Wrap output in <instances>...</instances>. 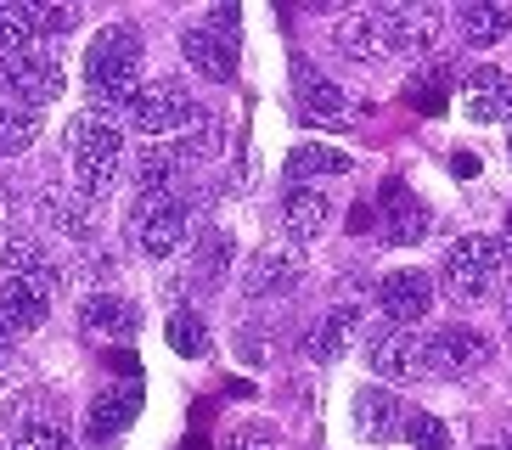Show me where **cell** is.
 Segmentation results:
<instances>
[{"label": "cell", "instance_id": "cell-1", "mask_svg": "<svg viewBox=\"0 0 512 450\" xmlns=\"http://www.w3.org/2000/svg\"><path fill=\"white\" fill-rule=\"evenodd\" d=\"M136 79H141V29L130 23H107L91 34V51H85V90L102 113L136 102Z\"/></svg>", "mask_w": 512, "mask_h": 450}, {"label": "cell", "instance_id": "cell-2", "mask_svg": "<svg viewBox=\"0 0 512 450\" xmlns=\"http://www.w3.org/2000/svg\"><path fill=\"white\" fill-rule=\"evenodd\" d=\"M68 152H74V180H79V197H107L113 180H119L124 164V130L107 113H79L68 124Z\"/></svg>", "mask_w": 512, "mask_h": 450}, {"label": "cell", "instance_id": "cell-3", "mask_svg": "<svg viewBox=\"0 0 512 450\" xmlns=\"http://www.w3.org/2000/svg\"><path fill=\"white\" fill-rule=\"evenodd\" d=\"M507 265H512V237H456L445 248V293L473 304L496 287V276Z\"/></svg>", "mask_w": 512, "mask_h": 450}, {"label": "cell", "instance_id": "cell-4", "mask_svg": "<svg viewBox=\"0 0 512 450\" xmlns=\"http://www.w3.org/2000/svg\"><path fill=\"white\" fill-rule=\"evenodd\" d=\"M130 237H136L141 254L169 259L186 242V203L175 192H141L130 203Z\"/></svg>", "mask_w": 512, "mask_h": 450}, {"label": "cell", "instance_id": "cell-5", "mask_svg": "<svg viewBox=\"0 0 512 450\" xmlns=\"http://www.w3.org/2000/svg\"><path fill=\"white\" fill-rule=\"evenodd\" d=\"M366 366H372L383 383H411V377L428 372V338L411 327H389L366 338Z\"/></svg>", "mask_w": 512, "mask_h": 450}, {"label": "cell", "instance_id": "cell-6", "mask_svg": "<svg viewBox=\"0 0 512 450\" xmlns=\"http://www.w3.org/2000/svg\"><path fill=\"white\" fill-rule=\"evenodd\" d=\"M299 282H304V248H293V242H265V248H254V259L242 270V293L248 299H282Z\"/></svg>", "mask_w": 512, "mask_h": 450}, {"label": "cell", "instance_id": "cell-7", "mask_svg": "<svg viewBox=\"0 0 512 450\" xmlns=\"http://www.w3.org/2000/svg\"><path fill=\"white\" fill-rule=\"evenodd\" d=\"M0 74H6V90H12L23 107H40L46 113L51 96H62V57L57 51H23V57H0Z\"/></svg>", "mask_w": 512, "mask_h": 450}, {"label": "cell", "instance_id": "cell-8", "mask_svg": "<svg viewBox=\"0 0 512 450\" xmlns=\"http://www.w3.org/2000/svg\"><path fill=\"white\" fill-rule=\"evenodd\" d=\"M428 225H434V214H428V203L411 192L406 180H383V192H377V237L400 248V242H422Z\"/></svg>", "mask_w": 512, "mask_h": 450}, {"label": "cell", "instance_id": "cell-9", "mask_svg": "<svg viewBox=\"0 0 512 450\" xmlns=\"http://www.w3.org/2000/svg\"><path fill=\"white\" fill-rule=\"evenodd\" d=\"M439 29H445V12H439V6H383V12H377L383 51H406V57H422V51H434Z\"/></svg>", "mask_w": 512, "mask_h": 450}, {"label": "cell", "instance_id": "cell-10", "mask_svg": "<svg viewBox=\"0 0 512 450\" xmlns=\"http://www.w3.org/2000/svg\"><path fill=\"white\" fill-rule=\"evenodd\" d=\"M136 135H175L186 119H192V96H186L175 79H158V85H141L136 102L124 107Z\"/></svg>", "mask_w": 512, "mask_h": 450}, {"label": "cell", "instance_id": "cell-11", "mask_svg": "<svg viewBox=\"0 0 512 450\" xmlns=\"http://www.w3.org/2000/svg\"><path fill=\"white\" fill-rule=\"evenodd\" d=\"M490 366V338L473 327H439L428 332V372L434 377H473Z\"/></svg>", "mask_w": 512, "mask_h": 450}, {"label": "cell", "instance_id": "cell-12", "mask_svg": "<svg viewBox=\"0 0 512 450\" xmlns=\"http://www.w3.org/2000/svg\"><path fill=\"white\" fill-rule=\"evenodd\" d=\"M136 417H141V383H113V389H102L91 400V411H85V439H91V445H107V439H119Z\"/></svg>", "mask_w": 512, "mask_h": 450}, {"label": "cell", "instance_id": "cell-13", "mask_svg": "<svg viewBox=\"0 0 512 450\" xmlns=\"http://www.w3.org/2000/svg\"><path fill=\"white\" fill-rule=\"evenodd\" d=\"M327 220H332V197L321 186H287L282 192V231L293 248H310L327 231Z\"/></svg>", "mask_w": 512, "mask_h": 450}, {"label": "cell", "instance_id": "cell-14", "mask_svg": "<svg viewBox=\"0 0 512 450\" xmlns=\"http://www.w3.org/2000/svg\"><path fill=\"white\" fill-rule=\"evenodd\" d=\"M377 299H383V315H389V321L411 327V321H422V315L434 310V282H428L422 270H389V276L377 282Z\"/></svg>", "mask_w": 512, "mask_h": 450}, {"label": "cell", "instance_id": "cell-15", "mask_svg": "<svg viewBox=\"0 0 512 450\" xmlns=\"http://www.w3.org/2000/svg\"><path fill=\"white\" fill-rule=\"evenodd\" d=\"M46 310H51V299L29 282V276H6V282H0V338H6V344L40 327Z\"/></svg>", "mask_w": 512, "mask_h": 450}, {"label": "cell", "instance_id": "cell-16", "mask_svg": "<svg viewBox=\"0 0 512 450\" xmlns=\"http://www.w3.org/2000/svg\"><path fill=\"white\" fill-rule=\"evenodd\" d=\"M293 90H299V113L316 124H344L355 119V107L344 102V85H332L327 74H316L310 62H293Z\"/></svg>", "mask_w": 512, "mask_h": 450}, {"label": "cell", "instance_id": "cell-17", "mask_svg": "<svg viewBox=\"0 0 512 450\" xmlns=\"http://www.w3.org/2000/svg\"><path fill=\"white\" fill-rule=\"evenodd\" d=\"M355 338H361V304H338V310H327L316 321V332L304 338V355L327 366V360L349 355V349H355Z\"/></svg>", "mask_w": 512, "mask_h": 450}, {"label": "cell", "instance_id": "cell-18", "mask_svg": "<svg viewBox=\"0 0 512 450\" xmlns=\"http://www.w3.org/2000/svg\"><path fill=\"white\" fill-rule=\"evenodd\" d=\"M467 119L473 124H496V119H512V74L501 68H473L467 74Z\"/></svg>", "mask_w": 512, "mask_h": 450}, {"label": "cell", "instance_id": "cell-19", "mask_svg": "<svg viewBox=\"0 0 512 450\" xmlns=\"http://www.w3.org/2000/svg\"><path fill=\"white\" fill-rule=\"evenodd\" d=\"M181 57L192 62L203 79H214V85H226V79L237 74V51H231V40L209 34L203 23H186L181 29Z\"/></svg>", "mask_w": 512, "mask_h": 450}, {"label": "cell", "instance_id": "cell-20", "mask_svg": "<svg viewBox=\"0 0 512 450\" xmlns=\"http://www.w3.org/2000/svg\"><path fill=\"white\" fill-rule=\"evenodd\" d=\"M355 428H361V439L383 445V439H394L406 428V411H400V400H394L383 383H366V389L355 394Z\"/></svg>", "mask_w": 512, "mask_h": 450}, {"label": "cell", "instance_id": "cell-21", "mask_svg": "<svg viewBox=\"0 0 512 450\" xmlns=\"http://www.w3.org/2000/svg\"><path fill=\"white\" fill-rule=\"evenodd\" d=\"M355 158L344 147H327V141H299L287 152V180L293 186H310V180H327V175H349Z\"/></svg>", "mask_w": 512, "mask_h": 450}, {"label": "cell", "instance_id": "cell-22", "mask_svg": "<svg viewBox=\"0 0 512 450\" xmlns=\"http://www.w3.org/2000/svg\"><path fill=\"white\" fill-rule=\"evenodd\" d=\"M79 321L91 332H107V338H136L141 332V315L130 299H119V293H91V299L79 304Z\"/></svg>", "mask_w": 512, "mask_h": 450}, {"label": "cell", "instance_id": "cell-23", "mask_svg": "<svg viewBox=\"0 0 512 450\" xmlns=\"http://www.w3.org/2000/svg\"><path fill=\"white\" fill-rule=\"evenodd\" d=\"M220 141H226V135H220V119H214V113H203V107H192V119L175 130L169 152H175L181 164H203V158H214V152H220Z\"/></svg>", "mask_w": 512, "mask_h": 450}, {"label": "cell", "instance_id": "cell-24", "mask_svg": "<svg viewBox=\"0 0 512 450\" xmlns=\"http://www.w3.org/2000/svg\"><path fill=\"white\" fill-rule=\"evenodd\" d=\"M40 124H46V113H40V107L6 102V107H0V152H6V158L29 152L34 141H40Z\"/></svg>", "mask_w": 512, "mask_h": 450}, {"label": "cell", "instance_id": "cell-25", "mask_svg": "<svg viewBox=\"0 0 512 450\" xmlns=\"http://www.w3.org/2000/svg\"><path fill=\"white\" fill-rule=\"evenodd\" d=\"M338 51L355 62H372L383 57V34H377V12H355V17H338V29H332Z\"/></svg>", "mask_w": 512, "mask_h": 450}, {"label": "cell", "instance_id": "cell-26", "mask_svg": "<svg viewBox=\"0 0 512 450\" xmlns=\"http://www.w3.org/2000/svg\"><path fill=\"white\" fill-rule=\"evenodd\" d=\"M456 29H462L473 45H496V40H507L512 12L507 6H456Z\"/></svg>", "mask_w": 512, "mask_h": 450}, {"label": "cell", "instance_id": "cell-27", "mask_svg": "<svg viewBox=\"0 0 512 450\" xmlns=\"http://www.w3.org/2000/svg\"><path fill=\"white\" fill-rule=\"evenodd\" d=\"M175 169H181V158H175L169 147H158V141H147V147L136 152V197L141 192H169Z\"/></svg>", "mask_w": 512, "mask_h": 450}, {"label": "cell", "instance_id": "cell-28", "mask_svg": "<svg viewBox=\"0 0 512 450\" xmlns=\"http://www.w3.org/2000/svg\"><path fill=\"white\" fill-rule=\"evenodd\" d=\"M164 338H169V349H175V355H186V360L209 355V327H203V315H197V310H175V315H169Z\"/></svg>", "mask_w": 512, "mask_h": 450}, {"label": "cell", "instance_id": "cell-29", "mask_svg": "<svg viewBox=\"0 0 512 450\" xmlns=\"http://www.w3.org/2000/svg\"><path fill=\"white\" fill-rule=\"evenodd\" d=\"M40 259L46 254H40L34 231H23V225H6V231H0V270H6V276H29Z\"/></svg>", "mask_w": 512, "mask_h": 450}, {"label": "cell", "instance_id": "cell-30", "mask_svg": "<svg viewBox=\"0 0 512 450\" xmlns=\"http://www.w3.org/2000/svg\"><path fill=\"white\" fill-rule=\"evenodd\" d=\"M34 23L29 12H23V0L17 6H0V57H23V51H34Z\"/></svg>", "mask_w": 512, "mask_h": 450}, {"label": "cell", "instance_id": "cell-31", "mask_svg": "<svg viewBox=\"0 0 512 450\" xmlns=\"http://www.w3.org/2000/svg\"><path fill=\"white\" fill-rule=\"evenodd\" d=\"M445 90H451V62H439V68H428L422 79H411L406 96H411L417 113H439V107H445Z\"/></svg>", "mask_w": 512, "mask_h": 450}, {"label": "cell", "instance_id": "cell-32", "mask_svg": "<svg viewBox=\"0 0 512 450\" xmlns=\"http://www.w3.org/2000/svg\"><path fill=\"white\" fill-rule=\"evenodd\" d=\"M400 434H406V445H411V450H451V428H445V422H439L434 411H411Z\"/></svg>", "mask_w": 512, "mask_h": 450}, {"label": "cell", "instance_id": "cell-33", "mask_svg": "<svg viewBox=\"0 0 512 450\" xmlns=\"http://www.w3.org/2000/svg\"><path fill=\"white\" fill-rule=\"evenodd\" d=\"M23 12H29L34 34H68V29H79V6H40V0H23Z\"/></svg>", "mask_w": 512, "mask_h": 450}, {"label": "cell", "instance_id": "cell-34", "mask_svg": "<svg viewBox=\"0 0 512 450\" xmlns=\"http://www.w3.org/2000/svg\"><path fill=\"white\" fill-rule=\"evenodd\" d=\"M12 450H74V439L62 434L57 422H29V428L12 439Z\"/></svg>", "mask_w": 512, "mask_h": 450}, {"label": "cell", "instance_id": "cell-35", "mask_svg": "<svg viewBox=\"0 0 512 450\" xmlns=\"http://www.w3.org/2000/svg\"><path fill=\"white\" fill-rule=\"evenodd\" d=\"M226 450H282V439H276L271 422H242L226 434Z\"/></svg>", "mask_w": 512, "mask_h": 450}, {"label": "cell", "instance_id": "cell-36", "mask_svg": "<svg viewBox=\"0 0 512 450\" xmlns=\"http://www.w3.org/2000/svg\"><path fill=\"white\" fill-rule=\"evenodd\" d=\"M226 265H231V237L226 231H209V237H203V276L214 282Z\"/></svg>", "mask_w": 512, "mask_h": 450}, {"label": "cell", "instance_id": "cell-37", "mask_svg": "<svg viewBox=\"0 0 512 450\" xmlns=\"http://www.w3.org/2000/svg\"><path fill=\"white\" fill-rule=\"evenodd\" d=\"M107 372L124 377V383H141V355L136 349H107Z\"/></svg>", "mask_w": 512, "mask_h": 450}, {"label": "cell", "instance_id": "cell-38", "mask_svg": "<svg viewBox=\"0 0 512 450\" xmlns=\"http://www.w3.org/2000/svg\"><path fill=\"white\" fill-rule=\"evenodd\" d=\"M203 29L226 40V34H237V12H231V6H209V17H203Z\"/></svg>", "mask_w": 512, "mask_h": 450}, {"label": "cell", "instance_id": "cell-39", "mask_svg": "<svg viewBox=\"0 0 512 450\" xmlns=\"http://www.w3.org/2000/svg\"><path fill=\"white\" fill-rule=\"evenodd\" d=\"M57 220H62V231H68V237H91V220H85V209H74V203H62Z\"/></svg>", "mask_w": 512, "mask_h": 450}, {"label": "cell", "instance_id": "cell-40", "mask_svg": "<svg viewBox=\"0 0 512 450\" xmlns=\"http://www.w3.org/2000/svg\"><path fill=\"white\" fill-rule=\"evenodd\" d=\"M349 231H355V237H366V231H377V209H366V203H355V209H349Z\"/></svg>", "mask_w": 512, "mask_h": 450}, {"label": "cell", "instance_id": "cell-41", "mask_svg": "<svg viewBox=\"0 0 512 450\" xmlns=\"http://www.w3.org/2000/svg\"><path fill=\"white\" fill-rule=\"evenodd\" d=\"M456 175H479V158H473V152H456Z\"/></svg>", "mask_w": 512, "mask_h": 450}, {"label": "cell", "instance_id": "cell-42", "mask_svg": "<svg viewBox=\"0 0 512 450\" xmlns=\"http://www.w3.org/2000/svg\"><path fill=\"white\" fill-rule=\"evenodd\" d=\"M501 315H507V332H512V287H507V304H501Z\"/></svg>", "mask_w": 512, "mask_h": 450}, {"label": "cell", "instance_id": "cell-43", "mask_svg": "<svg viewBox=\"0 0 512 450\" xmlns=\"http://www.w3.org/2000/svg\"><path fill=\"white\" fill-rule=\"evenodd\" d=\"M186 450H203V439H192V445H186Z\"/></svg>", "mask_w": 512, "mask_h": 450}, {"label": "cell", "instance_id": "cell-44", "mask_svg": "<svg viewBox=\"0 0 512 450\" xmlns=\"http://www.w3.org/2000/svg\"><path fill=\"white\" fill-rule=\"evenodd\" d=\"M479 450H507V445H479Z\"/></svg>", "mask_w": 512, "mask_h": 450}, {"label": "cell", "instance_id": "cell-45", "mask_svg": "<svg viewBox=\"0 0 512 450\" xmlns=\"http://www.w3.org/2000/svg\"><path fill=\"white\" fill-rule=\"evenodd\" d=\"M507 231H512V209H507Z\"/></svg>", "mask_w": 512, "mask_h": 450}, {"label": "cell", "instance_id": "cell-46", "mask_svg": "<svg viewBox=\"0 0 512 450\" xmlns=\"http://www.w3.org/2000/svg\"><path fill=\"white\" fill-rule=\"evenodd\" d=\"M507 450H512V434H507Z\"/></svg>", "mask_w": 512, "mask_h": 450}]
</instances>
